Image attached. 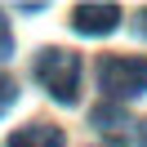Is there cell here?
Returning <instances> with one entry per match:
<instances>
[{"mask_svg": "<svg viewBox=\"0 0 147 147\" xmlns=\"http://www.w3.org/2000/svg\"><path fill=\"white\" fill-rule=\"evenodd\" d=\"M36 80L54 94L63 107L76 102V89H80V54L67 45H49L36 54Z\"/></svg>", "mask_w": 147, "mask_h": 147, "instance_id": "obj_1", "label": "cell"}, {"mask_svg": "<svg viewBox=\"0 0 147 147\" xmlns=\"http://www.w3.org/2000/svg\"><path fill=\"white\" fill-rule=\"evenodd\" d=\"M98 89L111 98H143L147 94V58L143 54H107L98 63Z\"/></svg>", "mask_w": 147, "mask_h": 147, "instance_id": "obj_2", "label": "cell"}, {"mask_svg": "<svg viewBox=\"0 0 147 147\" xmlns=\"http://www.w3.org/2000/svg\"><path fill=\"white\" fill-rule=\"evenodd\" d=\"M120 5H76L71 9V27L80 36H107V31L120 27Z\"/></svg>", "mask_w": 147, "mask_h": 147, "instance_id": "obj_3", "label": "cell"}, {"mask_svg": "<svg viewBox=\"0 0 147 147\" xmlns=\"http://www.w3.org/2000/svg\"><path fill=\"white\" fill-rule=\"evenodd\" d=\"M9 147H67V138H63V129L58 125H22V129H13L9 134Z\"/></svg>", "mask_w": 147, "mask_h": 147, "instance_id": "obj_4", "label": "cell"}, {"mask_svg": "<svg viewBox=\"0 0 147 147\" xmlns=\"http://www.w3.org/2000/svg\"><path fill=\"white\" fill-rule=\"evenodd\" d=\"M89 120H94V125H102V129H116L120 120H125V111H116V107H94Z\"/></svg>", "mask_w": 147, "mask_h": 147, "instance_id": "obj_5", "label": "cell"}, {"mask_svg": "<svg viewBox=\"0 0 147 147\" xmlns=\"http://www.w3.org/2000/svg\"><path fill=\"white\" fill-rule=\"evenodd\" d=\"M18 102V80H9V76H0V116Z\"/></svg>", "mask_w": 147, "mask_h": 147, "instance_id": "obj_6", "label": "cell"}, {"mask_svg": "<svg viewBox=\"0 0 147 147\" xmlns=\"http://www.w3.org/2000/svg\"><path fill=\"white\" fill-rule=\"evenodd\" d=\"M13 54V31H9V18H0V63Z\"/></svg>", "mask_w": 147, "mask_h": 147, "instance_id": "obj_7", "label": "cell"}, {"mask_svg": "<svg viewBox=\"0 0 147 147\" xmlns=\"http://www.w3.org/2000/svg\"><path fill=\"white\" fill-rule=\"evenodd\" d=\"M138 143H143V147H147V120H143V129H138Z\"/></svg>", "mask_w": 147, "mask_h": 147, "instance_id": "obj_8", "label": "cell"}, {"mask_svg": "<svg viewBox=\"0 0 147 147\" xmlns=\"http://www.w3.org/2000/svg\"><path fill=\"white\" fill-rule=\"evenodd\" d=\"M138 27H143V31H147V9H143V13H138Z\"/></svg>", "mask_w": 147, "mask_h": 147, "instance_id": "obj_9", "label": "cell"}]
</instances>
